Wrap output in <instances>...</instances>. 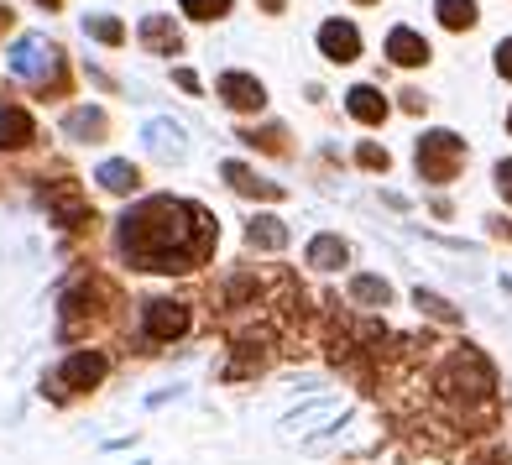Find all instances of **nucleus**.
<instances>
[{
    "label": "nucleus",
    "mask_w": 512,
    "mask_h": 465,
    "mask_svg": "<svg viewBox=\"0 0 512 465\" xmlns=\"http://www.w3.org/2000/svg\"><path fill=\"white\" fill-rule=\"evenodd\" d=\"M225 178L236 183L241 194H262V199H277L283 189H277V183H267V178H256L251 168H241V162H225Z\"/></svg>",
    "instance_id": "ddd939ff"
},
{
    "label": "nucleus",
    "mask_w": 512,
    "mask_h": 465,
    "mask_svg": "<svg viewBox=\"0 0 512 465\" xmlns=\"http://www.w3.org/2000/svg\"><path fill=\"white\" fill-rule=\"evenodd\" d=\"M209 246H215V225H209L199 204H183V199H147L126 209L121 220V251L147 272L199 267Z\"/></svg>",
    "instance_id": "f257e3e1"
},
{
    "label": "nucleus",
    "mask_w": 512,
    "mask_h": 465,
    "mask_svg": "<svg viewBox=\"0 0 512 465\" xmlns=\"http://www.w3.org/2000/svg\"><path fill=\"white\" fill-rule=\"evenodd\" d=\"M6 27H11V11H6V6H0V32H6Z\"/></svg>",
    "instance_id": "a878e982"
},
{
    "label": "nucleus",
    "mask_w": 512,
    "mask_h": 465,
    "mask_svg": "<svg viewBox=\"0 0 512 465\" xmlns=\"http://www.w3.org/2000/svg\"><path fill=\"white\" fill-rule=\"evenodd\" d=\"M497 74H502V79H512V37L497 48Z\"/></svg>",
    "instance_id": "b1692460"
},
{
    "label": "nucleus",
    "mask_w": 512,
    "mask_h": 465,
    "mask_svg": "<svg viewBox=\"0 0 512 465\" xmlns=\"http://www.w3.org/2000/svg\"><path fill=\"white\" fill-rule=\"evenodd\" d=\"M351 293L361 298V304H377V309H382L387 298H392V288L382 283V277H356V288H351Z\"/></svg>",
    "instance_id": "a211bd4d"
},
{
    "label": "nucleus",
    "mask_w": 512,
    "mask_h": 465,
    "mask_svg": "<svg viewBox=\"0 0 512 465\" xmlns=\"http://www.w3.org/2000/svg\"><path fill=\"white\" fill-rule=\"evenodd\" d=\"M230 11V0H183V16H194V21H215Z\"/></svg>",
    "instance_id": "aec40b11"
},
{
    "label": "nucleus",
    "mask_w": 512,
    "mask_h": 465,
    "mask_svg": "<svg viewBox=\"0 0 512 465\" xmlns=\"http://www.w3.org/2000/svg\"><path fill=\"white\" fill-rule=\"evenodd\" d=\"M32 115L21 105H0V147H27L32 142Z\"/></svg>",
    "instance_id": "1a4fd4ad"
},
{
    "label": "nucleus",
    "mask_w": 512,
    "mask_h": 465,
    "mask_svg": "<svg viewBox=\"0 0 512 465\" xmlns=\"http://www.w3.org/2000/svg\"><path fill=\"white\" fill-rule=\"evenodd\" d=\"M345 257H351V251H345V241L340 236H319L314 246H309V267H345Z\"/></svg>",
    "instance_id": "4468645a"
},
{
    "label": "nucleus",
    "mask_w": 512,
    "mask_h": 465,
    "mask_svg": "<svg viewBox=\"0 0 512 465\" xmlns=\"http://www.w3.org/2000/svg\"><path fill=\"white\" fill-rule=\"evenodd\" d=\"M418 309H429L434 319H455V309L445 304V298H434V293H418Z\"/></svg>",
    "instance_id": "4be33fe9"
},
{
    "label": "nucleus",
    "mask_w": 512,
    "mask_h": 465,
    "mask_svg": "<svg viewBox=\"0 0 512 465\" xmlns=\"http://www.w3.org/2000/svg\"><path fill=\"white\" fill-rule=\"evenodd\" d=\"M84 27H89V37L110 42V48H115V42H126V27H121V21H110V16H89Z\"/></svg>",
    "instance_id": "6ab92c4d"
},
{
    "label": "nucleus",
    "mask_w": 512,
    "mask_h": 465,
    "mask_svg": "<svg viewBox=\"0 0 512 465\" xmlns=\"http://www.w3.org/2000/svg\"><path fill=\"white\" fill-rule=\"evenodd\" d=\"M68 131L74 136H105V115L100 110H74L68 115Z\"/></svg>",
    "instance_id": "f3484780"
},
{
    "label": "nucleus",
    "mask_w": 512,
    "mask_h": 465,
    "mask_svg": "<svg viewBox=\"0 0 512 465\" xmlns=\"http://www.w3.org/2000/svg\"><path fill=\"white\" fill-rule=\"evenodd\" d=\"M507 126H512V115H507Z\"/></svg>",
    "instance_id": "c85d7f7f"
},
{
    "label": "nucleus",
    "mask_w": 512,
    "mask_h": 465,
    "mask_svg": "<svg viewBox=\"0 0 512 465\" xmlns=\"http://www.w3.org/2000/svg\"><path fill=\"white\" fill-rule=\"evenodd\" d=\"M100 377H105V356L100 351H79V356H68V366L48 387H53V398H68V392H89Z\"/></svg>",
    "instance_id": "20e7f679"
},
{
    "label": "nucleus",
    "mask_w": 512,
    "mask_h": 465,
    "mask_svg": "<svg viewBox=\"0 0 512 465\" xmlns=\"http://www.w3.org/2000/svg\"><path fill=\"white\" fill-rule=\"evenodd\" d=\"M497 189H502V199L512 204V162H497Z\"/></svg>",
    "instance_id": "5701e85b"
},
{
    "label": "nucleus",
    "mask_w": 512,
    "mask_h": 465,
    "mask_svg": "<svg viewBox=\"0 0 512 465\" xmlns=\"http://www.w3.org/2000/svg\"><path fill=\"white\" fill-rule=\"evenodd\" d=\"M439 21H445L450 32L476 27V0H439Z\"/></svg>",
    "instance_id": "2eb2a0df"
},
{
    "label": "nucleus",
    "mask_w": 512,
    "mask_h": 465,
    "mask_svg": "<svg viewBox=\"0 0 512 465\" xmlns=\"http://www.w3.org/2000/svg\"><path fill=\"white\" fill-rule=\"evenodd\" d=\"M37 6H58V0H37Z\"/></svg>",
    "instance_id": "cd10ccee"
},
{
    "label": "nucleus",
    "mask_w": 512,
    "mask_h": 465,
    "mask_svg": "<svg viewBox=\"0 0 512 465\" xmlns=\"http://www.w3.org/2000/svg\"><path fill=\"white\" fill-rule=\"evenodd\" d=\"M460 162H465V142L450 131H429L424 142H418V173L429 183H450L460 173Z\"/></svg>",
    "instance_id": "7ed1b4c3"
},
{
    "label": "nucleus",
    "mask_w": 512,
    "mask_h": 465,
    "mask_svg": "<svg viewBox=\"0 0 512 465\" xmlns=\"http://www.w3.org/2000/svg\"><path fill=\"white\" fill-rule=\"evenodd\" d=\"M424 105H429V100L418 95V89H408V95H403V110H424Z\"/></svg>",
    "instance_id": "393cba45"
},
{
    "label": "nucleus",
    "mask_w": 512,
    "mask_h": 465,
    "mask_svg": "<svg viewBox=\"0 0 512 465\" xmlns=\"http://www.w3.org/2000/svg\"><path fill=\"white\" fill-rule=\"evenodd\" d=\"M11 68L21 79H32V89H63V53L53 48V42H42V37H27V42H16V53H11Z\"/></svg>",
    "instance_id": "f03ea898"
},
{
    "label": "nucleus",
    "mask_w": 512,
    "mask_h": 465,
    "mask_svg": "<svg viewBox=\"0 0 512 465\" xmlns=\"http://www.w3.org/2000/svg\"><path fill=\"white\" fill-rule=\"evenodd\" d=\"M142 42H147V48H157V53H178V48H183L178 27H173L168 16H147V21H142Z\"/></svg>",
    "instance_id": "f8f14e48"
},
{
    "label": "nucleus",
    "mask_w": 512,
    "mask_h": 465,
    "mask_svg": "<svg viewBox=\"0 0 512 465\" xmlns=\"http://www.w3.org/2000/svg\"><path fill=\"white\" fill-rule=\"evenodd\" d=\"M345 110L356 115V121H366V126H377V121H387V100L377 95L371 84H356L351 95H345Z\"/></svg>",
    "instance_id": "9d476101"
},
{
    "label": "nucleus",
    "mask_w": 512,
    "mask_h": 465,
    "mask_svg": "<svg viewBox=\"0 0 512 465\" xmlns=\"http://www.w3.org/2000/svg\"><path fill=\"white\" fill-rule=\"evenodd\" d=\"M356 162H361V168H371V173H387V147H377V142H361L356 147Z\"/></svg>",
    "instance_id": "412c9836"
},
{
    "label": "nucleus",
    "mask_w": 512,
    "mask_h": 465,
    "mask_svg": "<svg viewBox=\"0 0 512 465\" xmlns=\"http://www.w3.org/2000/svg\"><path fill=\"white\" fill-rule=\"evenodd\" d=\"M220 100H225L230 110H262V105H267V89L256 84L251 74H225V79H220Z\"/></svg>",
    "instance_id": "0eeeda50"
},
{
    "label": "nucleus",
    "mask_w": 512,
    "mask_h": 465,
    "mask_svg": "<svg viewBox=\"0 0 512 465\" xmlns=\"http://www.w3.org/2000/svg\"><path fill=\"white\" fill-rule=\"evenodd\" d=\"M262 6H267V11H283V0H262Z\"/></svg>",
    "instance_id": "bb28decb"
},
{
    "label": "nucleus",
    "mask_w": 512,
    "mask_h": 465,
    "mask_svg": "<svg viewBox=\"0 0 512 465\" xmlns=\"http://www.w3.org/2000/svg\"><path fill=\"white\" fill-rule=\"evenodd\" d=\"M189 330V314H183V304H173V298H157V304H147V335L152 340H173Z\"/></svg>",
    "instance_id": "423d86ee"
},
{
    "label": "nucleus",
    "mask_w": 512,
    "mask_h": 465,
    "mask_svg": "<svg viewBox=\"0 0 512 465\" xmlns=\"http://www.w3.org/2000/svg\"><path fill=\"white\" fill-rule=\"evenodd\" d=\"M251 246H283L288 241V230H283V220H272V215H262V220H251Z\"/></svg>",
    "instance_id": "dca6fc26"
},
{
    "label": "nucleus",
    "mask_w": 512,
    "mask_h": 465,
    "mask_svg": "<svg viewBox=\"0 0 512 465\" xmlns=\"http://www.w3.org/2000/svg\"><path fill=\"white\" fill-rule=\"evenodd\" d=\"M387 58L398 63V68H418V63H429V42L418 37V32H408V27H398L387 37Z\"/></svg>",
    "instance_id": "6e6552de"
},
{
    "label": "nucleus",
    "mask_w": 512,
    "mask_h": 465,
    "mask_svg": "<svg viewBox=\"0 0 512 465\" xmlns=\"http://www.w3.org/2000/svg\"><path fill=\"white\" fill-rule=\"evenodd\" d=\"M95 183H100V189H110V194H131L136 183H142V173H136L131 162H100Z\"/></svg>",
    "instance_id": "9b49d317"
},
{
    "label": "nucleus",
    "mask_w": 512,
    "mask_h": 465,
    "mask_svg": "<svg viewBox=\"0 0 512 465\" xmlns=\"http://www.w3.org/2000/svg\"><path fill=\"white\" fill-rule=\"evenodd\" d=\"M319 48H324V58L351 63V58H361V32L351 27V21H324V27H319Z\"/></svg>",
    "instance_id": "39448f33"
}]
</instances>
